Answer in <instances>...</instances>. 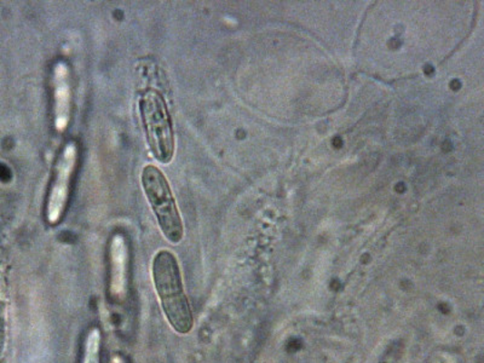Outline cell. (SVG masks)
Instances as JSON below:
<instances>
[{
    "mask_svg": "<svg viewBox=\"0 0 484 363\" xmlns=\"http://www.w3.org/2000/svg\"><path fill=\"white\" fill-rule=\"evenodd\" d=\"M153 281L167 322L177 333L191 332L194 318L184 293L180 265L170 250L156 253L153 260Z\"/></svg>",
    "mask_w": 484,
    "mask_h": 363,
    "instance_id": "cell-1",
    "label": "cell"
},
{
    "mask_svg": "<svg viewBox=\"0 0 484 363\" xmlns=\"http://www.w3.org/2000/svg\"><path fill=\"white\" fill-rule=\"evenodd\" d=\"M142 184L163 235L170 242L180 243L183 239V221L165 174L156 166H145Z\"/></svg>",
    "mask_w": 484,
    "mask_h": 363,
    "instance_id": "cell-2",
    "label": "cell"
},
{
    "mask_svg": "<svg viewBox=\"0 0 484 363\" xmlns=\"http://www.w3.org/2000/svg\"><path fill=\"white\" fill-rule=\"evenodd\" d=\"M140 108L153 155L160 162H170L173 158L174 140L165 100L158 91H148L142 97Z\"/></svg>",
    "mask_w": 484,
    "mask_h": 363,
    "instance_id": "cell-3",
    "label": "cell"
},
{
    "mask_svg": "<svg viewBox=\"0 0 484 363\" xmlns=\"http://www.w3.org/2000/svg\"><path fill=\"white\" fill-rule=\"evenodd\" d=\"M76 159H78L76 144L74 142H69L58 156L49 195H47L46 221L50 224H57L64 216L65 207H67L72 177L75 171Z\"/></svg>",
    "mask_w": 484,
    "mask_h": 363,
    "instance_id": "cell-4",
    "label": "cell"
},
{
    "mask_svg": "<svg viewBox=\"0 0 484 363\" xmlns=\"http://www.w3.org/2000/svg\"><path fill=\"white\" fill-rule=\"evenodd\" d=\"M129 292V247L125 236L116 234L109 245V296L122 303Z\"/></svg>",
    "mask_w": 484,
    "mask_h": 363,
    "instance_id": "cell-5",
    "label": "cell"
},
{
    "mask_svg": "<svg viewBox=\"0 0 484 363\" xmlns=\"http://www.w3.org/2000/svg\"><path fill=\"white\" fill-rule=\"evenodd\" d=\"M54 127L62 132L67 129L71 116V85L68 67L64 62H58L54 68Z\"/></svg>",
    "mask_w": 484,
    "mask_h": 363,
    "instance_id": "cell-6",
    "label": "cell"
},
{
    "mask_svg": "<svg viewBox=\"0 0 484 363\" xmlns=\"http://www.w3.org/2000/svg\"><path fill=\"white\" fill-rule=\"evenodd\" d=\"M101 330L91 329L86 334L85 341H84L82 362L80 363H100L101 352Z\"/></svg>",
    "mask_w": 484,
    "mask_h": 363,
    "instance_id": "cell-7",
    "label": "cell"
},
{
    "mask_svg": "<svg viewBox=\"0 0 484 363\" xmlns=\"http://www.w3.org/2000/svg\"><path fill=\"white\" fill-rule=\"evenodd\" d=\"M109 363H127V361L125 356L115 352V354L112 355L111 359H109Z\"/></svg>",
    "mask_w": 484,
    "mask_h": 363,
    "instance_id": "cell-8",
    "label": "cell"
}]
</instances>
